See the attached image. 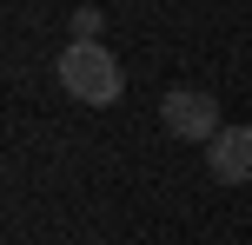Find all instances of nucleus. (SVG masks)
I'll use <instances>...</instances> for the list:
<instances>
[{"mask_svg":"<svg viewBox=\"0 0 252 245\" xmlns=\"http://www.w3.org/2000/svg\"><path fill=\"white\" fill-rule=\"evenodd\" d=\"M60 86L73 93L80 106H113L120 100V86H126V73H120V60L100 47V40H73V47L60 53Z\"/></svg>","mask_w":252,"mask_h":245,"instance_id":"nucleus-1","label":"nucleus"},{"mask_svg":"<svg viewBox=\"0 0 252 245\" xmlns=\"http://www.w3.org/2000/svg\"><path fill=\"white\" fill-rule=\"evenodd\" d=\"M159 126L173 133V139H186V146H213L219 133H226L219 126V100L199 93V86H173L159 100Z\"/></svg>","mask_w":252,"mask_h":245,"instance_id":"nucleus-2","label":"nucleus"},{"mask_svg":"<svg viewBox=\"0 0 252 245\" xmlns=\"http://www.w3.org/2000/svg\"><path fill=\"white\" fill-rule=\"evenodd\" d=\"M206 172L219 186H252V126H226L206 146Z\"/></svg>","mask_w":252,"mask_h":245,"instance_id":"nucleus-3","label":"nucleus"},{"mask_svg":"<svg viewBox=\"0 0 252 245\" xmlns=\"http://www.w3.org/2000/svg\"><path fill=\"white\" fill-rule=\"evenodd\" d=\"M66 27H73V40H100L106 13H100V7H80V13H73V20H66Z\"/></svg>","mask_w":252,"mask_h":245,"instance_id":"nucleus-4","label":"nucleus"}]
</instances>
